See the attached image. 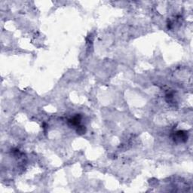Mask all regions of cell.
<instances>
[{
    "mask_svg": "<svg viewBox=\"0 0 193 193\" xmlns=\"http://www.w3.org/2000/svg\"><path fill=\"white\" fill-rule=\"evenodd\" d=\"M76 131H77V133L79 134H84L85 133L86 131V129L84 127V126H79V127L76 128Z\"/></svg>",
    "mask_w": 193,
    "mask_h": 193,
    "instance_id": "3957f363",
    "label": "cell"
},
{
    "mask_svg": "<svg viewBox=\"0 0 193 193\" xmlns=\"http://www.w3.org/2000/svg\"><path fill=\"white\" fill-rule=\"evenodd\" d=\"M68 123H69V125L71 126H74L77 128L79 126H80V123H81V116L80 115H76L74 117H73L72 119H69L68 120Z\"/></svg>",
    "mask_w": 193,
    "mask_h": 193,
    "instance_id": "6da1fadb",
    "label": "cell"
},
{
    "mask_svg": "<svg viewBox=\"0 0 193 193\" xmlns=\"http://www.w3.org/2000/svg\"><path fill=\"white\" fill-rule=\"evenodd\" d=\"M175 139L178 140H179L180 142H186L188 140V134H186V131H177V132H176Z\"/></svg>",
    "mask_w": 193,
    "mask_h": 193,
    "instance_id": "7a4b0ae2",
    "label": "cell"
}]
</instances>
